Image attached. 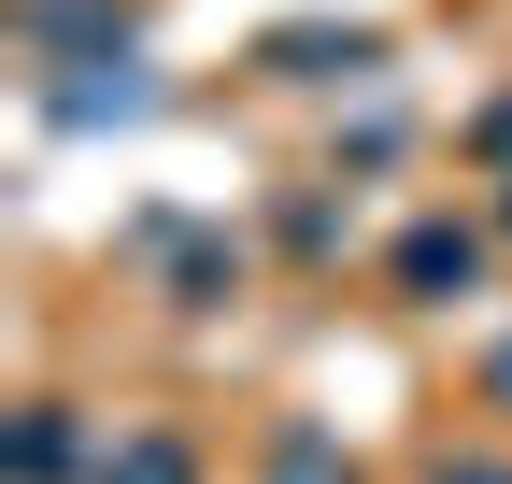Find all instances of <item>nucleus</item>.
Returning a JSON list of instances; mask_svg holds the SVG:
<instances>
[{
	"instance_id": "obj_7",
	"label": "nucleus",
	"mask_w": 512,
	"mask_h": 484,
	"mask_svg": "<svg viewBox=\"0 0 512 484\" xmlns=\"http://www.w3.org/2000/svg\"><path fill=\"white\" fill-rule=\"evenodd\" d=\"M86 484H200V442H185V428H114Z\"/></svg>"
},
{
	"instance_id": "obj_12",
	"label": "nucleus",
	"mask_w": 512,
	"mask_h": 484,
	"mask_svg": "<svg viewBox=\"0 0 512 484\" xmlns=\"http://www.w3.org/2000/svg\"><path fill=\"white\" fill-rule=\"evenodd\" d=\"M484 399H498V413H512V342H498V356H484Z\"/></svg>"
},
{
	"instance_id": "obj_9",
	"label": "nucleus",
	"mask_w": 512,
	"mask_h": 484,
	"mask_svg": "<svg viewBox=\"0 0 512 484\" xmlns=\"http://www.w3.org/2000/svg\"><path fill=\"white\" fill-rule=\"evenodd\" d=\"M285 257H342V214L328 200H285Z\"/></svg>"
},
{
	"instance_id": "obj_6",
	"label": "nucleus",
	"mask_w": 512,
	"mask_h": 484,
	"mask_svg": "<svg viewBox=\"0 0 512 484\" xmlns=\"http://www.w3.org/2000/svg\"><path fill=\"white\" fill-rule=\"evenodd\" d=\"M157 86H143V57H100V72H43V129H128Z\"/></svg>"
},
{
	"instance_id": "obj_8",
	"label": "nucleus",
	"mask_w": 512,
	"mask_h": 484,
	"mask_svg": "<svg viewBox=\"0 0 512 484\" xmlns=\"http://www.w3.org/2000/svg\"><path fill=\"white\" fill-rule=\"evenodd\" d=\"M256 484H356V456H342V428L285 413V428H271V456H256Z\"/></svg>"
},
{
	"instance_id": "obj_2",
	"label": "nucleus",
	"mask_w": 512,
	"mask_h": 484,
	"mask_svg": "<svg viewBox=\"0 0 512 484\" xmlns=\"http://www.w3.org/2000/svg\"><path fill=\"white\" fill-rule=\"evenodd\" d=\"M484 257H498V228H484V214H413L399 242H384V285H399V299H470Z\"/></svg>"
},
{
	"instance_id": "obj_4",
	"label": "nucleus",
	"mask_w": 512,
	"mask_h": 484,
	"mask_svg": "<svg viewBox=\"0 0 512 484\" xmlns=\"http://www.w3.org/2000/svg\"><path fill=\"white\" fill-rule=\"evenodd\" d=\"M256 72H271V86H370V72H384V29L285 15V29H256Z\"/></svg>"
},
{
	"instance_id": "obj_10",
	"label": "nucleus",
	"mask_w": 512,
	"mask_h": 484,
	"mask_svg": "<svg viewBox=\"0 0 512 484\" xmlns=\"http://www.w3.org/2000/svg\"><path fill=\"white\" fill-rule=\"evenodd\" d=\"M470 157H498V171H512V100H484V114H470Z\"/></svg>"
},
{
	"instance_id": "obj_11",
	"label": "nucleus",
	"mask_w": 512,
	"mask_h": 484,
	"mask_svg": "<svg viewBox=\"0 0 512 484\" xmlns=\"http://www.w3.org/2000/svg\"><path fill=\"white\" fill-rule=\"evenodd\" d=\"M427 484H512V456H427Z\"/></svg>"
},
{
	"instance_id": "obj_1",
	"label": "nucleus",
	"mask_w": 512,
	"mask_h": 484,
	"mask_svg": "<svg viewBox=\"0 0 512 484\" xmlns=\"http://www.w3.org/2000/svg\"><path fill=\"white\" fill-rule=\"evenodd\" d=\"M0 29L29 43V72H100V57H128L143 0H0Z\"/></svg>"
},
{
	"instance_id": "obj_3",
	"label": "nucleus",
	"mask_w": 512,
	"mask_h": 484,
	"mask_svg": "<svg viewBox=\"0 0 512 484\" xmlns=\"http://www.w3.org/2000/svg\"><path fill=\"white\" fill-rule=\"evenodd\" d=\"M128 257H157L171 314H214V299L242 285V242L228 228H185V214H128Z\"/></svg>"
},
{
	"instance_id": "obj_5",
	"label": "nucleus",
	"mask_w": 512,
	"mask_h": 484,
	"mask_svg": "<svg viewBox=\"0 0 512 484\" xmlns=\"http://www.w3.org/2000/svg\"><path fill=\"white\" fill-rule=\"evenodd\" d=\"M86 470H100V442H86L72 399H29L15 428H0V484H86Z\"/></svg>"
},
{
	"instance_id": "obj_13",
	"label": "nucleus",
	"mask_w": 512,
	"mask_h": 484,
	"mask_svg": "<svg viewBox=\"0 0 512 484\" xmlns=\"http://www.w3.org/2000/svg\"><path fill=\"white\" fill-rule=\"evenodd\" d=\"M484 228H498V242H512V171H498V214H484Z\"/></svg>"
}]
</instances>
